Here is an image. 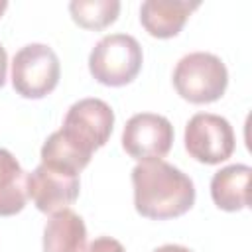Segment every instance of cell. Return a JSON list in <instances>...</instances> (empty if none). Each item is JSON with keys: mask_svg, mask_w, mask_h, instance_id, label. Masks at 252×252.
<instances>
[{"mask_svg": "<svg viewBox=\"0 0 252 252\" xmlns=\"http://www.w3.org/2000/svg\"><path fill=\"white\" fill-rule=\"evenodd\" d=\"M114 128V110L100 98H81L73 102L65 114L61 134L81 152L93 158V152L102 148Z\"/></svg>", "mask_w": 252, "mask_h": 252, "instance_id": "5b68a950", "label": "cell"}, {"mask_svg": "<svg viewBox=\"0 0 252 252\" xmlns=\"http://www.w3.org/2000/svg\"><path fill=\"white\" fill-rule=\"evenodd\" d=\"M252 169L246 163H232L219 169L211 179V197L222 211H242L248 207V187Z\"/></svg>", "mask_w": 252, "mask_h": 252, "instance_id": "30bf717a", "label": "cell"}, {"mask_svg": "<svg viewBox=\"0 0 252 252\" xmlns=\"http://www.w3.org/2000/svg\"><path fill=\"white\" fill-rule=\"evenodd\" d=\"M6 71H8V55H6V49L0 43V89L6 83Z\"/></svg>", "mask_w": 252, "mask_h": 252, "instance_id": "2e32d148", "label": "cell"}, {"mask_svg": "<svg viewBox=\"0 0 252 252\" xmlns=\"http://www.w3.org/2000/svg\"><path fill=\"white\" fill-rule=\"evenodd\" d=\"M89 161H91V156H87L77 146H73L61 134V130L53 132L41 146V163L45 165H53L57 169L79 175V171L85 169Z\"/></svg>", "mask_w": 252, "mask_h": 252, "instance_id": "4fadbf2b", "label": "cell"}, {"mask_svg": "<svg viewBox=\"0 0 252 252\" xmlns=\"http://www.w3.org/2000/svg\"><path fill=\"white\" fill-rule=\"evenodd\" d=\"M6 8H8V2H6V0H0V16L4 14V10H6Z\"/></svg>", "mask_w": 252, "mask_h": 252, "instance_id": "ac0fdd59", "label": "cell"}, {"mask_svg": "<svg viewBox=\"0 0 252 252\" xmlns=\"http://www.w3.org/2000/svg\"><path fill=\"white\" fill-rule=\"evenodd\" d=\"M197 8L199 2L189 0H146L140 6V22L150 35L167 39L181 32L187 18Z\"/></svg>", "mask_w": 252, "mask_h": 252, "instance_id": "9c48e42d", "label": "cell"}, {"mask_svg": "<svg viewBox=\"0 0 252 252\" xmlns=\"http://www.w3.org/2000/svg\"><path fill=\"white\" fill-rule=\"evenodd\" d=\"M87 226L71 209L51 215L43 228V252H85Z\"/></svg>", "mask_w": 252, "mask_h": 252, "instance_id": "8fae6325", "label": "cell"}, {"mask_svg": "<svg viewBox=\"0 0 252 252\" xmlns=\"http://www.w3.org/2000/svg\"><path fill=\"white\" fill-rule=\"evenodd\" d=\"M132 187L134 207L146 219H175L195 203L191 177L163 159L140 161L132 169Z\"/></svg>", "mask_w": 252, "mask_h": 252, "instance_id": "6da1fadb", "label": "cell"}, {"mask_svg": "<svg viewBox=\"0 0 252 252\" xmlns=\"http://www.w3.org/2000/svg\"><path fill=\"white\" fill-rule=\"evenodd\" d=\"M85 252H126V250H124V246H122L116 238L98 236V238H94L91 244H87Z\"/></svg>", "mask_w": 252, "mask_h": 252, "instance_id": "9a60e30c", "label": "cell"}, {"mask_svg": "<svg viewBox=\"0 0 252 252\" xmlns=\"http://www.w3.org/2000/svg\"><path fill=\"white\" fill-rule=\"evenodd\" d=\"M154 252H193V250H189L187 246H181V244H163V246L156 248Z\"/></svg>", "mask_w": 252, "mask_h": 252, "instance_id": "e0dca14e", "label": "cell"}, {"mask_svg": "<svg viewBox=\"0 0 252 252\" xmlns=\"http://www.w3.org/2000/svg\"><path fill=\"white\" fill-rule=\"evenodd\" d=\"M61 65L57 53L45 43H28L12 61V87L24 98H43L59 83Z\"/></svg>", "mask_w": 252, "mask_h": 252, "instance_id": "277c9868", "label": "cell"}, {"mask_svg": "<svg viewBox=\"0 0 252 252\" xmlns=\"http://www.w3.org/2000/svg\"><path fill=\"white\" fill-rule=\"evenodd\" d=\"M228 85V71L220 57L209 51L183 55L173 69V87L177 94L193 104L219 100Z\"/></svg>", "mask_w": 252, "mask_h": 252, "instance_id": "7a4b0ae2", "label": "cell"}, {"mask_svg": "<svg viewBox=\"0 0 252 252\" xmlns=\"http://www.w3.org/2000/svg\"><path fill=\"white\" fill-rule=\"evenodd\" d=\"M144 53L134 35L108 33L93 47L89 55V71L100 85L124 87L138 77Z\"/></svg>", "mask_w": 252, "mask_h": 252, "instance_id": "3957f363", "label": "cell"}, {"mask_svg": "<svg viewBox=\"0 0 252 252\" xmlns=\"http://www.w3.org/2000/svg\"><path fill=\"white\" fill-rule=\"evenodd\" d=\"M69 12L75 24L85 30H102L116 22L120 12L118 0H73Z\"/></svg>", "mask_w": 252, "mask_h": 252, "instance_id": "5bb4252c", "label": "cell"}, {"mask_svg": "<svg viewBox=\"0 0 252 252\" xmlns=\"http://www.w3.org/2000/svg\"><path fill=\"white\" fill-rule=\"evenodd\" d=\"M28 203V173L16 156L0 148V217L20 213Z\"/></svg>", "mask_w": 252, "mask_h": 252, "instance_id": "7c38bea8", "label": "cell"}, {"mask_svg": "<svg viewBox=\"0 0 252 252\" xmlns=\"http://www.w3.org/2000/svg\"><path fill=\"white\" fill-rule=\"evenodd\" d=\"M173 144L171 122L154 112L134 114L122 130V148L126 154L138 161L161 159L167 156Z\"/></svg>", "mask_w": 252, "mask_h": 252, "instance_id": "52a82bcc", "label": "cell"}, {"mask_svg": "<svg viewBox=\"0 0 252 252\" xmlns=\"http://www.w3.org/2000/svg\"><path fill=\"white\" fill-rule=\"evenodd\" d=\"M79 175L57 169L53 165L39 163L32 173H28V199L45 213L53 215L57 211L69 209L79 197Z\"/></svg>", "mask_w": 252, "mask_h": 252, "instance_id": "ba28073f", "label": "cell"}, {"mask_svg": "<svg viewBox=\"0 0 252 252\" xmlns=\"http://www.w3.org/2000/svg\"><path fill=\"white\" fill-rule=\"evenodd\" d=\"M185 150L201 163L215 165L234 152V132L226 118L211 112H197L185 126Z\"/></svg>", "mask_w": 252, "mask_h": 252, "instance_id": "8992f818", "label": "cell"}]
</instances>
